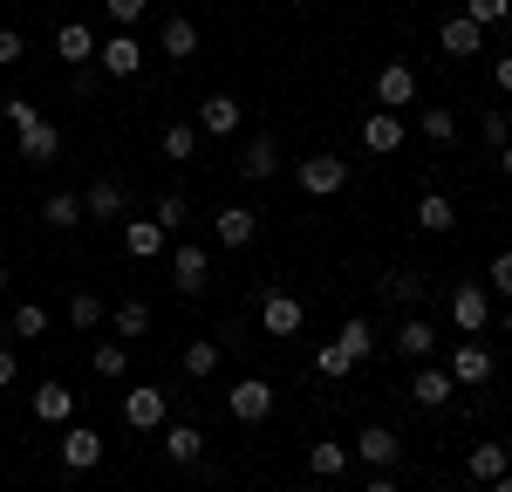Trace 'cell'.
<instances>
[{
	"label": "cell",
	"mask_w": 512,
	"mask_h": 492,
	"mask_svg": "<svg viewBox=\"0 0 512 492\" xmlns=\"http://www.w3.org/2000/svg\"><path fill=\"white\" fill-rule=\"evenodd\" d=\"M96 458H103V438H96L89 424H69V431H62V458H55V465H62V472H89Z\"/></svg>",
	"instance_id": "cell-14"
},
{
	"label": "cell",
	"mask_w": 512,
	"mask_h": 492,
	"mask_svg": "<svg viewBox=\"0 0 512 492\" xmlns=\"http://www.w3.org/2000/svg\"><path fill=\"white\" fill-rule=\"evenodd\" d=\"M499 164H506V178H512V137H506V144H499Z\"/></svg>",
	"instance_id": "cell-50"
},
{
	"label": "cell",
	"mask_w": 512,
	"mask_h": 492,
	"mask_svg": "<svg viewBox=\"0 0 512 492\" xmlns=\"http://www.w3.org/2000/svg\"><path fill=\"white\" fill-rule=\"evenodd\" d=\"M383 294H390V301H417V294H424V281L396 267V274H383Z\"/></svg>",
	"instance_id": "cell-41"
},
{
	"label": "cell",
	"mask_w": 512,
	"mask_h": 492,
	"mask_svg": "<svg viewBox=\"0 0 512 492\" xmlns=\"http://www.w3.org/2000/svg\"><path fill=\"white\" fill-rule=\"evenodd\" d=\"M485 492H512V472H506V479H492V486H485Z\"/></svg>",
	"instance_id": "cell-51"
},
{
	"label": "cell",
	"mask_w": 512,
	"mask_h": 492,
	"mask_svg": "<svg viewBox=\"0 0 512 492\" xmlns=\"http://www.w3.org/2000/svg\"><path fill=\"white\" fill-rule=\"evenodd\" d=\"M123 424H130V431H164V390L158 383H137V390L123 397Z\"/></svg>",
	"instance_id": "cell-9"
},
{
	"label": "cell",
	"mask_w": 512,
	"mask_h": 492,
	"mask_svg": "<svg viewBox=\"0 0 512 492\" xmlns=\"http://www.w3.org/2000/svg\"><path fill=\"white\" fill-rule=\"evenodd\" d=\"M253 233H260L253 205H226V212H219V246H253Z\"/></svg>",
	"instance_id": "cell-25"
},
{
	"label": "cell",
	"mask_w": 512,
	"mask_h": 492,
	"mask_svg": "<svg viewBox=\"0 0 512 492\" xmlns=\"http://www.w3.org/2000/svg\"><path fill=\"white\" fill-rule=\"evenodd\" d=\"M96 62H103V76H137L144 69V48H137L130 28H117L110 41H96Z\"/></svg>",
	"instance_id": "cell-7"
},
{
	"label": "cell",
	"mask_w": 512,
	"mask_h": 492,
	"mask_svg": "<svg viewBox=\"0 0 512 492\" xmlns=\"http://www.w3.org/2000/svg\"><path fill=\"white\" fill-rule=\"evenodd\" d=\"M123 205H130L123 178H96V185H82V219H123Z\"/></svg>",
	"instance_id": "cell-13"
},
{
	"label": "cell",
	"mask_w": 512,
	"mask_h": 492,
	"mask_svg": "<svg viewBox=\"0 0 512 492\" xmlns=\"http://www.w3.org/2000/svg\"><path fill=\"white\" fill-rule=\"evenodd\" d=\"M485 137H492V144H506V137H512V117H506V110H485Z\"/></svg>",
	"instance_id": "cell-46"
},
{
	"label": "cell",
	"mask_w": 512,
	"mask_h": 492,
	"mask_svg": "<svg viewBox=\"0 0 512 492\" xmlns=\"http://www.w3.org/2000/svg\"><path fill=\"white\" fill-rule=\"evenodd\" d=\"M444 492H465V486H444Z\"/></svg>",
	"instance_id": "cell-54"
},
{
	"label": "cell",
	"mask_w": 512,
	"mask_h": 492,
	"mask_svg": "<svg viewBox=\"0 0 512 492\" xmlns=\"http://www.w3.org/2000/svg\"><path fill=\"white\" fill-rule=\"evenodd\" d=\"M239 123H246V110H239V96H219V89H212V96L198 103V137H233Z\"/></svg>",
	"instance_id": "cell-8"
},
{
	"label": "cell",
	"mask_w": 512,
	"mask_h": 492,
	"mask_svg": "<svg viewBox=\"0 0 512 492\" xmlns=\"http://www.w3.org/2000/svg\"><path fill=\"white\" fill-rule=\"evenodd\" d=\"M144 328H151V301H137V294L117 301V342H137Z\"/></svg>",
	"instance_id": "cell-34"
},
{
	"label": "cell",
	"mask_w": 512,
	"mask_h": 492,
	"mask_svg": "<svg viewBox=\"0 0 512 492\" xmlns=\"http://www.w3.org/2000/svg\"><path fill=\"white\" fill-rule=\"evenodd\" d=\"M465 21H478V28H506L512 0H465Z\"/></svg>",
	"instance_id": "cell-38"
},
{
	"label": "cell",
	"mask_w": 512,
	"mask_h": 492,
	"mask_svg": "<svg viewBox=\"0 0 512 492\" xmlns=\"http://www.w3.org/2000/svg\"><path fill=\"white\" fill-rule=\"evenodd\" d=\"M506 335H512V308H506Z\"/></svg>",
	"instance_id": "cell-53"
},
{
	"label": "cell",
	"mask_w": 512,
	"mask_h": 492,
	"mask_svg": "<svg viewBox=\"0 0 512 492\" xmlns=\"http://www.w3.org/2000/svg\"><path fill=\"white\" fill-rule=\"evenodd\" d=\"M451 322L465 328V335H485V322H492V287L485 281L451 287Z\"/></svg>",
	"instance_id": "cell-2"
},
{
	"label": "cell",
	"mask_w": 512,
	"mask_h": 492,
	"mask_svg": "<svg viewBox=\"0 0 512 492\" xmlns=\"http://www.w3.org/2000/svg\"><path fill=\"white\" fill-rule=\"evenodd\" d=\"M55 55H62L69 69H89V62H96V28H82V21H62V28H55Z\"/></svg>",
	"instance_id": "cell-18"
},
{
	"label": "cell",
	"mask_w": 512,
	"mask_h": 492,
	"mask_svg": "<svg viewBox=\"0 0 512 492\" xmlns=\"http://www.w3.org/2000/svg\"><path fill=\"white\" fill-rule=\"evenodd\" d=\"M41 219H48L55 233L82 226V192H48V199H41Z\"/></svg>",
	"instance_id": "cell-29"
},
{
	"label": "cell",
	"mask_w": 512,
	"mask_h": 492,
	"mask_svg": "<svg viewBox=\"0 0 512 492\" xmlns=\"http://www.w3.org/2000/svg\"><path fill=\"white\" fill-rule=\"evenodd\" d=\"M417 137H431L437 151H444V144H458V117H451V110H444V103H431V110H424V117H417Z\"/></svg>",
	"instance_id": "cell-32"
},
{
	"label": "cell",
	"mask_w": 512,
	"mask_h": 492,
	"mask_svg": "<svg viewBox=\"0 0 512 492\" xmlns=\"http://www.w3.org/2000/svg\"><path fill=\"white\" fill-rule=\"evenodd\" d=\"M0 117L14 123V130H28V123H35L41 110H35V103H28V96H7V103H0Z\"/></svg>",
	"instance_id": "cell-44"
},
{
	"label": "cell",
	"mask_w": 512,
	"mask_h": 492,
	"mask_svg": "<svg viewBox=\"0 0 512 492\" xmlns=\"http://www.w3.org/2000/svg\"><path fill=\"white\" fill-rule=\"evenodd\" d=\"M335 342H342V356H349V363H362V356H376V322H369V315H349Z\"/></svg>",
	"instance_id": "cell-26"
},
{
	"label": "cell",
	"mask_w": 512,
	"mask_h": 492,
	"mask_svg": "<svg viewBox=\"0 0 512 492\" xmlns=\"http://www.w3.org/2000/svg\"><path fill=\"white\" fill-rule=\"evenodd\" d=\"M21 158H28V164H55V158H62V137H55V123H48V117H35L28 130H21Z\"/></svg>",
	"instance_id": "cell-22"
},
{
	"label": "cell",
	"mask_w": 512,
	"mask_h": 492,
	"mask_svg": "<svg viewBox=\"0 0 512 492\" xmlns=\"http://www.w3.org/2000/svg\"><path fill=\"white\" fill-rule=\"evenodd\" d=\"M301 322H308V308H301L294 294H260V328H267L274 342H287V335H301Z\"/></svg>",
	"instance_id": "cell-6"
},
{
	"label": "cell",
	"mask_w": 512,
	"mask_h": 492,
	"mask_svg": "<svg viewBox=\"0 0 512 492\" xmlns=\"http://www.w3.org/2000/svg\"><path fill=\"white\" fill-rule=\"evenodd\" d=\"M226 410H233L239 424H260V417H274V383H267V376H239L233 397H226Z\"/></svg>",
	"instance_id": "cell-3"
},
{
	"label": "cell",
	"mask_w": 512,
	"mask_h": 492,
	"mask_svg": "<svg viewBox=\"0 0 512 492\" xmlns=\"http://www.w3.org/2000/svg\"><path fill=\"white\" fill-rule=\"evenodd\" d=\"M444 369H451V383H472L478 390V383H492V349H485V342H458Z\"/></svg>",
	"instance_id": "cell-15"
},
{
	"label": "cell",
	"mask_w": 512,
	"mask_h": 492,
	"mask_svg": "<svg viewBox=\"0 0 512 492\" xmlns=\"http://www.w3.org/2000/svg\"><path fill=\"white\" fill-rule=\"evenodd\" d=\"M212 369H219V342H212V335H198V342H185V376H192V383H205Z\"/></svg>",
	"instance_id": "cell-35"
},
{
	"label": "cell",
	"mask_w": 512,
	"mask_h": 492,
	"mask_svg": "<svg viewBox=\"0 0 512 492\" xmlns=\"http://www.w3.org/2000/svg\"><path fill=\"white\" fill-rule=\"evenodd\" d=\"M376 103H383V110H410V103H417V76H410V62H383V76H376Z\"/></svg>",
	"instance_id": "cell-12"
},
{
	"label": "cell",
	"mask_w": 512,
	"mask_h": 492,
	"mask_svg": "<svg viewBox=\"0 0 512 492\" xmlns=\"http://www.w3.org/2000/svg\"><path fill=\"white\" fill-rule=\"evenodd\" d=\"M492 82H499V89L512 96V55H499V62H492Z\"/></svg>",
	"instance_id": "cell-47"
},
{
	"label": "cell",
	"mask_w": 512,
	"mask_h": 492,
	"mask_svg": "<svg viewBox=\"0 0 512 492\" xmlns=\"http://www.w3.org/2000/svg\"><path fill=\"white\" fill-rule=\"evenodd\" d=\"M89 369H96L103 383H123V376H130V349H123V342H96V349H89Z\"/></svg>",
	"instance_id": "cell-31"
},
{
	"label": "cell",
	"mask_w": 512,
	"mask_h": 492,
	"mask_svg": "<svg viewBox=\"0 0 512 492\" xmlns=\"http://www.w3.org/2000/svg\"><path fill=\"white\" fill-rule=\"evenodd\" d=\"M349 458H355L349 445H335V438H321V445L308 451V472H315L321 486H335V479H342V472H349Z\"/></svg>",
	"instance_id": "cell-23"
},
{
	"label": "cell",
	"mask_w": 512,
	"mask_h": 492,
	"mask_svg": "<svg viewBox=\"0 0 512 492\" xmlns=\"http://www.w3.org/2000/svg\"><path fill=\"white\" fill-rule=\"evenodd\" d=\"M14 335H21V342L48 335V308H41V301H21V308H14Z\"/></svg>",
	"instance_id": "cell-40"
},
{
	"label": "cell",
	"mask_w": 512,
	"mask_h": 492,
	"mask_svg": "<svg viewBox=\"0 0 512 492\" xmlns=\"http://www.w3.org/2000/svg\"><path fill=\"white\" fill-rule=\"evenodd\" d=\"M403 137H410V130H403V117H396V110H376V117L362 123V151H376V158L403 151Z\"/></svg>",
	"instance_id": "cell-16"
},
{
	"label": "cell",
	"mask_w": 512,
	"mask_h": 492,
	"mask_svg": "<svg viewBox=\"0 0 512 492\" xmlns=\"http://www.w3.org/2000/svg\"><path fill=\"white\" fill-rule=\"evenodd\" d=\"M69 322L76 328H103V294H89V287L69 294Z\"/></svg>",
	"instance_id": "cell-39"
},
{
	"label": "cell",
	"mask_w": 512,
	"mask_h": 492,
	"mask_svg": "<svg viewBox=\"0 0 512 492\" xmlns=\"http://www.w3.org/2000/svg\"><path fill=\"white\" fill-rule=\"evenodd\" d=\"M171 281H178V294H205V281H212V246H171Z\"/></svg>",
	"instance_id": "cell-5"
},
{
	"label": "cell",
	"mask_w": 512,
	"mask_h": 492,
	"mask_svg": "<svg viewBox=\"0 0 512 492\" xmlns=\"http://www.w3.org/2000/svg\"><path fill=\"white\" fill-rule=\"evenodd\" d=\"M0 28H7V21H0Z\"/></svg>",
	"instance_id": "cell-55"
},
{
	"label": "cell",
	"mask_w": 512,
	"mask_h": 492,
	"mask_svg": "<svg viewBox=\"0 0 512 492\" xmlns=\"http://www.w3.org/2000/svg\"><path fill=\"white\" fill-rule=\"evenodd\" d=\"M103 7H110V21H117V28H137L151 0H103Z\"/></svg>",
	"instance_id": "cell-43"
},
{
	"label": "cell",
	"mask_w": 512,
	"mask_h": 492,
	"mask_svg": "<svg viewBox=\"0 0 512 492\" xmlns=\"http://www.w3.org/2000/svg\"><path fill=\"white\" fill-rule=\"evenodd\" d=\"M417 226H424V233H451V226H458V205L444 199V192H424V199H417Z\"/></svg>",
	"instance_id": "cell-30"
},
{
	"label": "cell",
	"mask_w": 512,
	"mask_h": 492,
	"mask_svg": "<svg viewBox=\"0 0 512 492\" xmlns=\"http://www.w3.org/2000/svg\"><path fill=\"white\" fill-rule=\"evenodd\" d=\"M164 158L171 164L198 158V123H164Z\"/></svg>",
	"instance_id": "cell-36"
},
{
	"label": "cell",
	"mask_w": 512,
	"mask_h": 492,
	"mask_svg": "<svg viewBox=\"0 0 512 492\" xmlns=\"http://www.w3.org/2000/svg\"><path fill=\"white\" fill-rule=\"evenodd\" d=\"M164 55H171V62H192L198 55V21L171 14V21H164Z\"/></svg>",
	"instance_id": "cell-28"
},
{
	"label": "cell",
	"mask_w": 512,
	"mask_h": 492,
	"mask_svg": "<svg viewBox=\"0 0 512 492\" xmlns=\"http://www.w3.org/2000/svg\"><path fill=\"white\" fill-rule=\"evenodd\" d=\"M355 458L383 472V465H396V458H403V438H396L390 424H362V431H355Z\"/></svg>",
	"instance_id": "cell-10"
},
{
	"label": "cell",
	"mask_w": 512,
	"mask_h": 492,
	"mask_svg": "<svg viewBox=\"0 0 512 492\" xmlns=\"http://www.w3.org/2000/svg\"><path fill=\"white\" fill-rule=\"evenodd\" d=\"M506 472H512L506 445H472V458H465V479H472V486H492V479H506Z\"/></svg>",
	"instance_id": "cell-19"
},
{
	"label": "cell",
	"mask_w": 512,
	"mask_h": 492,
	"mask_svg": "<svg viewBox=\"0 0 512 492\" xmlns=\"http://www.w3.org/2000/svg\"><path fill=\"white\" fill-rule=\"evenodd\" d=\"M164 240H171V233H164L158 219H130V226H123V253H130V260H158Z\"/></svg>",
	"instance_id": "cell-20"
},
{
	"label": "cell",
	"mask_w": 512,
	"mask_h": 492,
	"mask_svg": "<svg viewBox=\"0 0 512 492\" xmlns=\"http://www.w3.org/2000/svg\"><path fill=\"white\" fill-rule=\"evenodd\" d=\"M0 294H7V267H0Z\"/></svg>",
	"instance_id": "cell-52"
},
{
	"label": "cell",
	"mask_w": 512,
	"mask_h": 492,
	"mask_svg": "<svg viewBox=\"0 0 512 492\" xmlns=\"http://www.w3.org/2000/svg\"><path fill=\"white\" fill-rule=\"evenodd\" d=\"M349 356H342V342H321V349H315V376H321V383H342V376H349Z\"/></svg>",
	"instance_id": "cell-37"
},
{
	"label": "cell",
	"mask_w": 512,
	"mask_h": 492,
	"mask_svg": "<svg viewBox=\"0 0 512 492\" xmlns=\"http://www.w3.org/2000/svg\"><path fill=\"white\" fill-rule=\"evenodd\" d=\"M492 294H506V301H512V246H506V253H492Z\"/></svg>",
	"instance_id": "cell-45"
},
{
	"label": "cell",
	"mask_w": 512,
	"mask_h": 492,
	"mask_svg": "<svg viewBox=\"0 0 512 492\" xmlns=\"http://www.w3.org/2000/svg\"><path fill=\"white\" fill-rule=\"evenodd\" d=\"M151 219H158L164 233H178V226L192 219V199H185V192H158V199H151Z\"/></svg>",
	"instance_id": "cell-33"
},
{
	"label": "cell",
	"mask_w": 512,
	"mask_h": 492,
	"mask_svg": "<svg viewBox=\"0 0 512 492\" xmlns=\"http://www.w3.org/2000/svg\"><path fill=\"white\" fill-rule=\"evenodd\" d=\"M28 410H35L41 424H55V431H69V424H76V390L48 376V383H35V397H28Z\"/></svg>",
	"instance_id": "cell-4"
},
{
	"label": "cell",
	"mask_w": 512,
	"mask_h": 492,
	"mask_svg": "<svg viewBox=\"0 0 512 492\" xmlns=\"http://www.w3.org/2000/svg\"><path fill=\"white\" fill-rule=\"evenodd\" d=\"M164 458L171 465H198L205 458V431L198 424H164Z\"/></svg>",
	"instance_id": "cell-21"
},
{
	"label": "cell",
	"mask_w": 512,
	"mask_h": 492,
	"mask_svg": "<svg viewBox=\"0 0 512 492\" xmlns=\"http://www.w3.org/2000/svg\"><path fill=\"white\" fill-rule=\"evenodd\" d=\"M294 185H301L308 199H335V192L349 185V164L335 158V151H315V158H301V164H294Z\"/></svg>",
	"instance_id": "cell-1"
},
{
	"label": "cell",
	"mask_w": 512,
	"mask_h": 492,
	"mask_svg": "<svg viewBox=\"0 0 512 492\" xmlns=\"http://www.w3.org/2000/svg\"><path fill=\"white\" fill-rule=\"evenodd\" d=\"M437 48H444L451 62H472L478 48H485V28H478V21H465V14H451V21L437 28Z\"/></svg>",
	"instance_id": "cell-11"
},
{
	"label": "cell",
	"mask_w": 512,
	"mask_h": 492,
	"mask_svg": "<svg viewBox=\"0 0 512 492\" xmlns=\"http://www.w3.org/2000/svg\"><path fill=\"white\" fill-rule=\"evenodd\" d=\"M451 390H458V383H451V369H444V363H424L417 376H410V397H417L424 410H444V404H451Z\"/></svg>",
	"instance_id": "cell-17"
},
{
	"label": "cell",
	"mask_w": 512,
	"mask_h": 492,
	"mask_svg": "<svg viewBox=\"0 0 512 492\" xmlns=\"http://www.w3.org/2000/svg\"><path fill=\"white\" fill-rule=\"evenodd\" d=\"M362 492H396V479H383V472H376V479H369Z\"/></svg>",
	"instance_id": "cell-49"
},
{
	"label": "cell",
	"mask_w": 512,
	"mask_h": 492,
	"mask_svg": "<svg viewBox=\"0 0 512 492\" xmlns=\"http://www.w3.org/2000/svg\"><path fill=\"white\" fill-rule=\"evenodd\" d=\"M14 376H21V356H7V349H0V390H7Z\"/></svg>",
	"instance_id": "cell-48"
},
{
	"label": "cell",
	"mask_w": 512,
	"mask_h": 492,
	"mask_svg": "<svg viewBox=\"0 0 512 492\" xmlns=\"http://www.w3.org/2000/svg\"><path fill=\"white\" fill-rule=\"evenodd\" d=\"M431 349H437V328H431V322H417V315H410V322L396 328V356H417V363H431Z\"/></svg>",
	"instance_id": "cell-27"
},
{
	"label": "cell",
	"mask_w": 512,
	"mask_h": 492,
	"mask_svg": "<svg viewBox=\"0 0 512 492\" xmlns=\"http://www.w3.org/2000/svg\"><path fill=\"white\" fill-rule=\"evenodd\" d=\"M239 171H246V178H274V171H280V144H274V137H246Z\"/></svg>",
	"instance_id": "cell-24"
},
{
	"label": "cell",
	"mask_w": 512,
	"mask_h": 492,
	"mask_svg": "<svg viewBox=\"0 0 512 492\" xmlns=\"http://www.w3.org/2000/svg\"><path fill=\"white\" fill-rule=\"evenodd\" d=\"M21 55H28V35L21 28H0V69H14Z\"/></svg>",
	"instance_id": "cell-42"
}]
</instances>
